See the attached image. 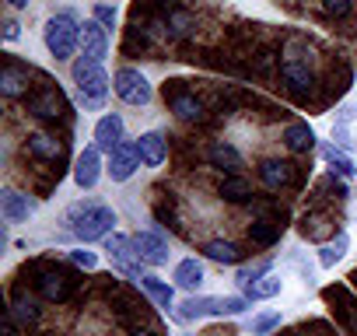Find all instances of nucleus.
<instances>
[{"label":"nucleus","instance_id":"obj_1","mask_svg":"<svg viewBox=\"0 0 357 336\" xmlns=\"http://www.w3.org/2000/svg\"><path fill=\"white\" fill-rule=\"evenodd\" d=\"M67 221H70V228L81 242H95V238H105L116 228V211L98 207V204H74L67 211Z\"/></svg>","mask_w":357,"mask_h":336},{"label":"nucleus","instance_id":"obj_2","mask_svg":"<svg viewBox=\"0 0 357 336\" xmlns=\"http://www.w3.org/2000/svg\"><path fill=\"white\" fill-rule=\"evenodd\" d=\"M46 49H50V56H56V60H67V56H74V49L81 46V22L70 15V11H63V15H56V18H50L46 22Z\"/></svg>","mask_w":357,"mask_h":336},{"label":"nucleus","instance_id":"obj_3","mask_svg":"<svg viewBox=\"0 0 357 336\" xmlns=\"http://www.w3.org/2000/svg\"><path fill=\"white\" fill-rule=\"evenodd\" d=\"M74 84H77L81 102H84L88 109H98V105L105 102V95H109V74L102 70L98 60H88V56H81V60L74 63Z\"/></svg>","mask_w":357,"mask_h":336},{"label":"nucleus","instance_id":"obj_4","mask_svg":"<svg viewBox=\"0 0 357 336\" xmlns=\"http://www.w3.org/2000/svg\"><path fill=\"white\" fill-rule=\"evenodd\" d=\"M183 319H204V315H238L249 308V298H186L178 305Z\"/></svg>","mask_w":357,"mask_h":336},{"label":"nucleus","instance_id":"obj_5","mask_svg":"<svg viewBox=\"0 0 357 336\" xmlns=\"http://www.w3.org/2000/svg\"><path fill=\"white\" fill-rule=\"evenodd\" d=\"M105 252H109V259H112V266L116 270H123V273H130V277H144V259H140V252H137V242L133 238H126V235H109L105 238Z\"/></svg>","mask_w":357,"mask_h":336},{"label":"nucleus","instance_id":"obj_6","mask_svg":"<svg viewBox=\"0 0 357 336\" xmlns=\"http://www.w3.org/2000/svg\"><path fill=\"white\" fill-rule=\"evenodd\" d=\"M112 88H116V95H119L126 105H147V102H151V84H147V77H144L140 70H133V67L116 70Z\"/></svg>","mask_w":357,"mask_h":336},{"label":"nucleus","instance_id":"obj_7","mask_svg":"<svg viewBox=\"0 0 357 336\" xmlns=\"http://www.w3.org/2000/svg\"><path fill=\"white\" fill-rule=\"evenodd\" d=\"M280 74H284V81H287V88H291L294 98H305V95L312 91V84H315V74H312L308 60H301V56H294V53L284 56Z\"/></svg>","mask_w":357,"mask_h":336},{"label":"nucleus","instance_id":"obj_8","mask_svg":"<svg viewBox=\"0 0 357 336\" xmlns=\"http://www.w3.org/2000/svg\"><path fill=\"white\" fill-rule=\"evenodd\" d=\"M109 176H112V183H126L137 168H140V151H137V144H119L116 151H109Z\"/></svg>","mask_w":357,"mask_h":336},{"label":"nucleus","instance_id":"obj_9","mask_svg":"<svg viewBox=\"0 0 357 336\" xmlns=\"http://www.w3.org/2000/svg\"><path fill=\"white\" fill-rule=\"evenodd\" d=\"M81 49H84L88 60H98V63L109 56V29L98 18H91V22L81 25Z\"/></svg>","mask_w":357,"mask_h":336},{"label":"nucleus","instance_id":"obj_10","mask_svg":"<svg viewBox=\"0 0 357 336\" xmlns=\"http://www.w3.org/2000/svg\"><path fill=\"white\" fill-rule=\"evenodd\" d=\"M29 112H32L36 119L56 123V119H63V112H67V102H63V95H60L56 88H43L39 95H32V98H29Z\"/></svg>","mask_w":357,"mask_h":336},{"label":"nucleus","instance_id":"obj_11","mask_svg":"<svg viewBox=\"0 0 357 336\" xmlns=\"http://www.w3.org/2000/svg\"><path fill=\"white\" fill-rule=\"evenodd\" d=\"M102 147H84L81 154H77V161H74V183L81 186V190H91L95 183H98V176H102V154H98Z\"/></svg>","mask_w":357,"mask_h":336},{"label":"nucleus","instance_id":"obj_12","mask_svg":"<svg viewBox=\"0 0 357 336\" xmlns=\"http://www.w3.org/2000/svg\"><path fill=\"white\" fill-rule=\"evenodd\" d=\"M133 242H137V252L147 266H165L168 263V242L158 231H140Z\"/></svg>","mask_w":357,"mask_h":336},{"label":"nucleus","instance_id":"obj_13","mask_svg":"<svg viewBox=\"0 0 357 336\" xmlns=\"http://www.w3.org/2000/svg\"><path fill=\"white\" fill-rule=\"evenodd\" d=\"M74 291V277L67 270H46L39 277V294L50 298V301H67Z\"/></svg>","mask_w":357,"mask_h":336},{"label":"nucleus","instance_id":"obj_14","mask_svg":"<svg viewBox=\"0 0 357 336\" xmlns=\"http://www.w3.org/2000/svg\"><path fill=\"white\" fill-rule=\"evenodd\" d=\"M0 211H4V221L18 224V221H29V214L36 211V200H32L29 193L4 190V197H0Z\"/></svg>","mask_w":357,"mask_h":336},{"label":"nucleus","instance_id":"obj_15","mask_svg":"<svg viewBox=\"0 0 357 336\" xmlns=\"http://www.w3.org/2000/svg\"><path fill=\"white\" fill-rule=\"evenodd\" d=\"M119 144H123V119H119L116 112H109V116H102V119L95 123V147L116 151Z\"/></svg>","mask_w":357,"mask_h":336},{"label":"nucleus","instance_id":"obj_16","mask_svg":"<svg viewBox=\"0 0 357 336\" xmlns=\"http://www.w3.org/2000/svg\"><path fill=\"white\" fill-rule=\"evenodd\" d=\"M259 179H263V186H270V190L291 186V179H294V165H287V161H280V158H266V161L259 165Z\"/></svg>","mask_w":357,"mask_h":336},{"label":"nucleus","instance_id":"obj_17","mask_svg":"<svg viewBox=\"0 0 357 336\" xmlns=\"http://www.w3.org/2000/svg\"><path fill=\"white\" fill-rule=\"evenodd\" d=\"M137 151H140V161L151 165V168H158V165L168 158V144H165V137H161L158 130L144 133V137L137 140Z\"/></svg>","mask_w":357,"mask_h":336},{"label":"nucleus","instance_id":"obj_18","mask_svg":"<svg viewBox=\"0 0 357 336\" xmlns=\"http://www.w3.org/2000/svg\"><path fill=\"white\" fill-rule=\"evenodd\" d=\"M207 158H211V165H214V168H225L228 176H238V168H242V154H238L231 144H225V140L211 144Z\"/></svg>","mask_w":357,"mask_h":336},{"label":"nucleus","instance_id":"obj_19","mask_svg":"<svg viewBox=\"0 0 357 336\" xmlns=\"http://www.w3.org/2000/svg\"><path fill=\"white\" fill-rule=\"evenodd\" d=\"M63 151V144L53 137V133H32L29 137V154L39 158V161H56Z\"/></svg>","mask_w":357,"mask_h":336},{"label":"nucleus","instance_id":"obj_20","mask_svg":"<svg viewBox=\"0 0 357 336\" xmlns=\"http://www.w3.org/2000/svg\"><path fill=\"white\" fill-rule=\"evenodd\" d=\"M140 287L147 291V298H154L158 301V308H172V301H175V291H172V284L168 280H161V277H154V273H144L140 277Z\"/></svg>","mask_w":357,"mask_h":336},{"label":"nucleus","instance_id":"obj_21","mask_svg":"<svg viewBox=\"0 0 357 336\" xmlns=\"http://www.w3.org/2000/svg\"><path fill=\"white\" fill-rule=\"evenodd\" d=\"M172 112L183 123H200L207 109H204V102L197 95H172Z\"/></svg>","mask_w":357,"mask_h":336},{"label":"nucleus","instance_id":"obj_22","mask_svg":"<svg viewBox=\"0 0 357 336\" xmlns=\"http://www.w3.org/2000/svg\"><path fill=\"white\" fill-rule=\"evenodd\" d=\"M284 140H287V147H291L294 154H305V151L315 147V130H312L308 123H291V126L284 130Z\"/></svg>","mask_w":357,"mask_h":336},{"label":"nucleus","instance_id":"obj_23","mask_svg":"<svg viewBox=\"0 0 357 336\" xmlns=\"http://www.w3.org/2000/svg\"><path fill=\"white\" fill-rule=\"evenodd\" d=\"M218 193H221L228 204H249V200H252V186H249V179H242V176H225L221 186H218Z\"/></svg>","mask_w":357,"mask_h":336},{"label":"nucleus","instance_id":"obj_24","mask_svg":"<svg viewBox=\"0 0 357 336\" xmlns=\"http://www.w3.org/2000/svg\"><path fill=\"white\" fill-rule=\"evenodd\" d=\"M175 287H183V291H197L200 284H204V266L197 263V259H183L175 266Z\"/></svg>","mask_w":357,"mask_h":336},{"label":"nucleus","instance_id":"obj_25","mask_svg":"<svg viewBox=\"0 0 357 336\" xmlns=\"http://www.w3.org/2000/svg\"><path fill=\"white\" fill-rule=\"evenodd\" d=\"M0 91L8 98H22L29 91V74H22L18 67H4L0 70Z\"/></svg>","mask_w":357,"mask_h":336},{"label":"nucleus","instance_id":"obj_26","mask_svg":"<svg viewBox=\"0 0 357 336\" xmlns=\"http://www.w3.org/2000/svg\"><path fill=\"white\" fill-rule=\"evenodd\" d=\"M204 252H207L214 263H228V266H235V263L242 259V249H238L235 242H221V238H218V242H207Z\"/></svg>","mask_w":357,"mask_h":336},{"label":"nucleus","instance_id":"obj_27","mask_svg":"<svg viewBox=\"0 0 357 336\" xmlns=\"http://www.w3.org/2000/svg\"><path fill=\"white\" fill-rule=\"evenodd\" d=\"M347 249H350V238H347V235L340 231V235H336L333 242H326V245L319 249V263H322V266L329 270V266H336V263H340V259L347 256Z\"/></svg>","mask_w":357,"mask_h":336},{"label":"nucleus","instance_id":"obj_28","mask_svg":"<svg viewBox=\"0 0 357 336\" xmlns=\"http://www.w3.org/2000/svg\"><path fill=\"white\" fill-rule=\"evenodd\" d=\"M168 39H186L193 29H197V18L186 15V11H168Z\"/></svg>","mask_w":357,"mask_h":336},{"label":"nucleus","instance_id":"obj_29","mask_svg":"<svg viewBox=\"0 0 357 336\" xmlns=\"http://www.w3.org/2000/svg\"><path fill=\"white\" fill-rule=\"evenodd\" d=\"M322 154H326V161L333 165V172H340L343 179H350V176L357 172V168H354V161H350V158H347V154H343L336 144H326V147H322Z\"/></svg>","mask_w":357,"mask_h":336},{"label":"nucleus","instance_id":"obj_30","mask_svg":"<svg viewBox=\"0 0 357 336\" xmlns=\"http://www.w3.org/2000/svg\"><path fill=\"white\" fill-rule=\"evenodd\" d=\"M273 294H280V280H277V277H270V273L245 287V298H249V301H263V298H273Z\"/></svg>","mask_w":357,"mask_h":336},{"label":"nucleus","instance_id":"obj_31","mask_svg":"<svg viewBox=\"0 0 357 336\" xmlns=\"http://www.w3.org/2000/svg\"><path fill=\"white\" fill-rule=\"evenodd\" d=\"M249 238H252L256 245H273V242L280 238V224H273V221H256V224L249 228Z\"/></svg>","mask_w":357,"mask_h":336},{"label":"nucleus","instance_id":"obj_32","mask_svg":"<svg viewBox=\"0 0 357 336\" xmlns=\"http://www.w3.org/2000/svg\"><path fill=\"white\" fill-rule=\"evenodd\" d=\"M11 315L18 319V322H39V305L32 301V298H25V294H18L15 298V305H11Z\"/></svg>","mask_w":357,"mask_h":336},{"label":"nucleus","instance_id":"obj_33","mask_svg":"<svg viewBox=\"0 0 357 336\" xmlns=\"http://www.w3.org/2000/svg\"><path fill=\"white\" fill-rule=\"evenodd\" d=\"M266 273H270V259H266V263H256V266H245V270H238L235 284L249 287V284H256V280H259V277H266Z\"/></svg>","mask_w":357,"mask_h":336},{"label":"nucleus","instance_id":"obj_34","mask_svg":"<svg viewBox=\"0 0 357 336\" xmlns=\"http://www.w3.org/2000/svg\"><path fill=\"white\" fill-rule=\"evenodd\" d=\"M301 231H305V238H322V235L329 231V221L319 217V214H312V217L301 221Z\"/></svg>","mask_w":357,"mask_h":336},{"label":"nucleus","instance_id":"obj_35","mask_svg":"<svg viewBox=\"0 0 357 336\" xmlns=\"http://www.w3.org/2000/svg\"><path fill=\"white\" fill-rule=\"evenodd\" d=\"M277 326H280V312H263V315L252 319V333H256V336H266V333L277 329Z\"/></svg>","mask_w":357,"mask_h":336},{"label":"nucleus","instance_id":"obj_36","mask_svg":"<svg viewBox=\"0 0 357 336\" xmlns=\"http://www.w3.org/2000/svg\"><path fill=\"white\" fill-rule=\"evenodd\" d=\"M322 11L333 18H347L350 15V0H322Z\"/></svg>","mask_w":357,"mask_h":336},{"label":"nucleus","instance_id":"obj_37","mask_svg":"<svg viewBox=\"0 0 357 336\" xmlns=\"http://www.w3.org/2000/svg\"><path fill=\"white\" fill-rule=\"evenodd\" d=\"M70 259L81 266V270H95L98 266V256L95 252H84V249H77V252H70Z\"/></svg>","mask_w":357,"mask_h":336},{"label":"nucleus","instance_id":"obj_38","mask_svg":"<svg viewBox=\"0 0 357 336\" xmlns=\"http://www.w3.org/2000/svg\"><path fill=\"white\" fill-rule=\"evenodd\" d=\"M95 18H98L105 29H112V25H116V11H112L109 4H98V8H95Z\"/></svg>","mask_w":357,"mask_h":336},{"label":"nucleus","instance_id":"obj_39","mask_svg":"<svg viewBox=\"0 0 357 336\" xmlns=\"http://www.w3.org/2000/svg\"><path fill=\"white\" fill-rule=\"evenodd\" d=\"M18 36H22V29H18V22H8V25H4V39H8V43H15Z\"/></svg>","mask_w":357,"mask_h":336},{"label":"nucleus","instance_id":"obj_40","mask_svg":"<svg viewBox=\"0 0 357 336\" xmlns=\"http://www.w3.org/2000/svg\"><path fill=\"white\" fill-rule=\"evenodd\" d=\"M130 336H158V333H154V329H133Z\"/></svg>","mask_w":357,"mask_h":336},{"label":"nucleus","instance_id":"obj_41","mask_svg":"<svg viewBox=\"0 0 357 336\" xmlns=\"http://www.w3.org/2000/svg\"><path fill=\"white\" fill-rule=\"evenodd\" d=\"M8 4H11V8H29L32 0H8Z\"/></svg>","mask_w":357,"mask_h":336}]
</instances>
